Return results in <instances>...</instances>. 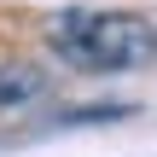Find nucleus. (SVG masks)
Masks as SVG:
<instances>
[{
  "label": "nucleus",
  "instance_id": "obj_1",
  "mask_svg": "<svg viewBox=\"0 0 157 157\" xmlns=\"http://www.w3.org/2000/svg\"><path fill=\"white\" fill-rule=\"evenodd\" d=\"M47 47L70 64V70H134L157 52V29L140 17V12H58L47 17Z\"/></svg>",
  "mask_w": 157,
  "mask_h": 157
},
{
  "label": "nucleus",
  "instance_id": "obj_2",
  "mask_svg": "<svg viewBox=\"0 0 157 157\" xmlns=\"http://www.w3.org/2000/svg\"><path fill=\"white\" fill-rule=\"evenodd\" d=\"M41 93H47L41 64H29V58L0 64V105H29V99H41Z\"/></svg>",
  "mask_w": 157,
  "mask_h": 157
}]
</instances>
